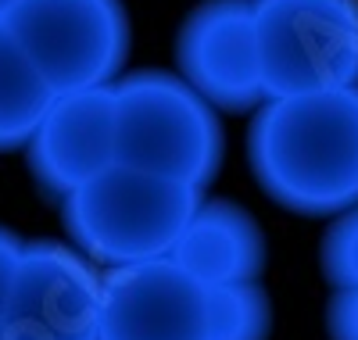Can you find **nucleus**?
Listing matches in <instances>:
<instances>
[{"instance_id":"f257e3e1","label":"nucleus","mask_w":358,"mask_h":340,"mask_svg":"<svg viewBox=\"0 0 358 340\" xmlns=\"http://www.w3.org/2000/svg\"><path fill=\"white\" fill-rule=\"evenodd\" d=\"M248 165L283 211L330 219L358 204V86L265 97L251 111Z\"/></svg>"},{"instance_id":"f03ea898","label":"nucleus","mask_w":358,"mask_h":340,"mask_svg":"<svg viewBox=\"0 0 358 340\" xmlns=\"http://www.w3.org/2000/svg\"><path fill=\"white\" fill-rule=\"evenodd\" d=\"M115 97V162L208 190L226 158L222 111L179 72H122Z\"/></svg>"},{"instance_id":"7ed1b4c3","label":"nucleus","mask_w":358,"mask_h":340,"mask_svg":"<svg viewBox=\"0 0 358 340\" xmlns=\"http://www.w3.org/2000/svg\"><path fill=\"white\" fill-rule=\"evenodd\" d=\"M204 190L129 165H108L62 197L69 243L101 272L172 255Z\"/></svg>"},{"instance_id":"20e7f679","label":"nucleus","mask_w":358,"mask_h":340,"mask_svg":"<svg viewBox=\"0 0 358 340\" xmlns=\"http://www.w3.org/2000/svg\"><path fill=\"white\" fill-rule=\"evenodd\" d=\"M4 25L54 94L111 86L133 50L122 0H15Z\"/></svg>"},{"instance_id":"39448f33","label":"nucleus","mask_w":358,"mask_h":340,"mask_svg":"<svg viewBox=\"0 0 358 340\" xmlns=\"http://www.w3.org/2000/svg\"><path fill=\"white\" fill-rule=\"evenodd\" d=\"M265 97L358 86V0H251Z\"/></svg>"},{"instance_id":"423d86ee","label":"nucleus","mask_w":358,"mask_h":340,"mask_svg":"<svg viewBox=\"0 0 358 340\" xmlns=\"http://www.w3.org/2000/svg\"><path fill=\"white\" fill-rule=\"evenodd\" d=\"M101 269L62 240H25L4 340H101Z\"/></svg>"},{"instance_id":"0eeeda50","label":"nucleus","mask_w":358,"mask_h":340,"mask_svg":"<svg viewBox=\"0 0 358 340\" xmlns=\"http://www.w3.org/2000/svg\"><path fill=\"white\" fill-rule=\"evenodd\" d=\"M176 72L219 111H255L265 101V83L251 0H201L179 25Z\"/></svg>"},{"instance_id":"6e6552de","label":"nucleus","mask_w":358,"mask_h":340,"mask_svg":"<svg viewBox=\"0 0 358 340\" xmlns=\"http://www.w3.org/2000/svg\"><path fill=\"white\" fill-rule=\"evenodd\" d=\"M101 340H208V287L172 255L104 269Z\"/></svg>"},{"instance_id":"1a4fd4ad","label":"nucleus","mask_w":358,"mask_h":340,"mask_svg":"<svg viewBox=\"0 0 358 340\" xmlns=\"http://www.w3.org/2000/svg\"><path fill=\"white\" fill-rule=\"evenodd\" d=\"M36 183L62 201L86 179L115 165V97L111 86L54 94L25 143Z\"/></svg>"},{"instance_id":"9d476101","label":"nucleus","mask_w":358,"mask_h":340,"mask_svg":"<svg viewBox=\"0 0 358 340\" xmlns=\"http://www.w3.org/2000/svg\"><path fill=\"white\" fill-rule=\"evenodd\" d=\"M172 258L204 287L251 283L265 269V236L255 215L226 197H201Z\"/></svg>"},{"instance_id":"9b49d317","label":"nucleus","mask_w":358,"mask_h":340,"mask_svg":"<svg viewBox=\"0 0 358 340\" xmlns=\"http://www.w3.org/2000/svg\"><path fill=\"white\" fill-rule=\"evenodd\" d=\"M50 101L54 90L0 18V154L25 150Z\"/></svg>"},{"instance_id":"f8f14e48","label":"nucleus","mask_w":358,"mask_h":340,"mask_svg":"<svg viewBox=\"0 0 358 340\" xmlns=\"http://www.w3.org/2000/svg\"><path fill=\"white\" fill-rule=\"evenodd\" d=\"M273 301L258 280L208 287V340H268Z\"/></svg>"},{"instance_id":"ddd939ff","label":"nucleus","mask_w":358,"mask_h":340,"mask_svg":"<svg viewBox=\"0 0 358 340\" xmlns=\"http://www.w3.org/2000/svg\"><path fill=\"white\" fill-rule=\"evenodd\" d=\"M319 269L334 290H358V204L330 215L319 243Z\"/></svg>"},{"instance_id":"4468645a","label":"nucleus","mask_w":358,"mask_h":340,"mask_svg":"<svg viewBox=\"0 0 358 340\" xmlns=\"http://www.w3.org/2000/svg\"><path fill=\"white\" fill-rule=\"evenodd\" d=\"M330 340H358V290H334L326 308Z\"/></svg>"},{"instance_id":"2eb2a0df","label":"nucleus","mask_w":358,"mask_h":340,"mask_svg":"<svg viewBox=\"0 0 358 340\" xmlns=\"http://www.w3.org/2000/svg\"><path fill=\"white\" fill-rule=\"evenodd\" d=\"M22 247H25V240L15 229L0 226V319H4L8 301H11L15 272H18V262H22Z\"/></svg>"},{"instance_id":"dca6fc26","label":"nucleus","mask_w":358,"mask_h":340,"mask_svg":"<svg viewBox=\"0 0 358 340\" xmlns=\"http://www.w3.org/2000/svg\"><path fill=\"white\" fill-rule=\"evenodd\" d=\"M11 4H15V0H0V18L8 15V8H11Z\"/></svg>"},{"instance_id":"f3484780","label":"nucleus","mask_w":358,"mask_h":340,"mask_svg":"<svg viewBox=\"0 0 358 340\" xmlns=\"http://www.w3.org/2000/svg\"><path fill=\"white\" fill-rule=\"evenodd\" d=\"M0 340H4V337H0Z\"/></svg>"}]
</instances>
